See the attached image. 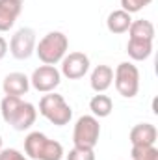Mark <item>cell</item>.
Wrapping results in <instances>:
<instances>
[{
  "label": "cell",
  "instance_id": "obj_2",
  "mask_svg": "<svg viewBox=\"0 0 158 160\" xmlns=\"http://www.w3.org/2000/svg\"><path fill=\"white\" fill-rule=\"evenodd\" d=\"M24 153L32 160H62L65 155L60 142L50 140L39 130H34L24 138Z\"/></svg>",
  "mask_w": 158,
  "mask_h": 160
},
{
  "label": "cell",
  "instance_id": "obj_3",
  "mask_svg": "<svg viewBox=\"0 0 158 160\" xmlns=\"http://www.w3.org/2000/svg\"><path fill=\"white\" fill-rule=\"evenodd\" d=\"M69 48V39L63 32H48L43 36L39 43H36V54L43 62V65H56L63 60Z\"/></svg>",
  "mask_w": 158,
  "mask_h": 160
},
{
  "label": "cell",
  "instance_id": "obj_20",
  "mask_svg": "<svg viewBox=\"0 0 158 160\" xmlns=\"http://www.w3.org/2000/svg\"><path fill=\"white\" fill-rule=\"evenodd\" d=\"M151 2L153 0H121V9L132 15V13H138L143 8H147Z\"/></svg>",
  "mask_w": 158,
  "mask_h": 160
},
{
  "label": "cell",
  "instance_id": "obj_7",
  "mask_svg": "<svg viewBox=\"0 0 158 160\" xmlns=\"http://www.w3.org/2000/svg\"><path fill=\"white\" fill-rule=\"evenodd\" d=\"M9 52L15 60H28L36 52V32L28 26L19 28L9 41Z\"/></svg>",
  "mask_w": 158,
  "mask_h": 160
},
{
  "label": "cell",
  "instance_id": "obj_11",
  "mask_svg": "<svg viewBox=\"0 0 158 160\" xmlns=\"http://www.w3.org/2000/svg\"><path fill=\"white\" fill-rule=\"evenodd\" d=\"M21 11H22L21 0H0V32L11 30Z\"/></svg>",
  "mask_w": 158,
  "mask_h": 160
},
{
  "label": "cell",
  "instance_id": "obj_12",
  "mask_svg": "<svg viewBox=\"0 0 158 160\" xmlns=\"http://www.w3.org/2000/svg\"><path fill=\"white\" fill-rule=\"evenodd\" d=\"M2 89L6 95L11 97H22L30 89V78L24 73H9L2 82Z\"/></svg>",
  "mask_w": 158,
  "mask_h": 160
},
{
  "label": "cell",
  "instance_id": "obj_24",
  "mask_svg": "<svg viewBox=\"0 0 158 160\" xmlns=\"http://www.w3.org/2000/svg\"><path fill=\"white\" fill-rule=\"evenodd\" d=\"M21 2H22V0H21Z\"/></svg>",
  "mask_w": 158,
  "mask_h": 160
},
{
  "label": "cell",
  "instance_id": "obj_21",
  "mask_svg": "<svg viewBox=\"0 0 158 160\" xmlns=\"http://www.w3.org/2000/svg\"><path fill=\"white\" fill-rule=\"evenodd\" d=\"M0 160H28L26 155H22L19 149H13V147H2L0 149Z\"/></svg>",
  "mask_w": 158,
  "mask_h": 160
},
{
  "label": "cell",
  "instance_id": "obj_8",
  "mask_svg": "<svg viewBox=\"0 0 158 160\" xmlns=\"http://www.w3.org/2000/svg\"><path fill=\"white\" fill-rule=\"evenodd\" d=\"M60 82H62V73L54 65H39L37 69H34L30 77V86L39 93L54 91L60 86Z\"/></svg>",
  "mask_w": 158,
  "mask_h": 160
},
{
  "label": "cell",
  "instance_id": "obj_14",
  "mask_svg": "<svg viewBox=\"0 0 158 160\" xmlns=\"http://www.w3.org/2000/svg\"><path fill=\"white\" fill-rule=\"evenodd\" d=\"M126 54H128L130 60H134V62H143V60H147V58L153 54V41L128 38Z\"/></svg>",
  "mask_w": 158,
  "mask_h": 160
},
{
  "label": "cell",
  "instance_id": "obj_16",
  "mask_svg": "<svg viewBox=\"0 0 158 160\" xmlns=\"http://www.w3.org/2000/svg\"><path fill=\"white\" fill-rule=\"evenodd\" d=\"M89 110H91V116H95L97 119L108 118L112 114V110H114V101L104 93H97L89 101Z\"/></svg>",
  "mask_w": 158,
  "mask_h": 160
},
{
  "label": "cell",
  "instance_id": "obj_5",
  "mask_svg": "<svg viewBox=\"0 0 158 160\" xmlns=\"http://www.w3.org/2000/svg\"><path fill=\"white\" fill-rule=\"evenodd\" d=\"M114 84L121 97L132 99L140 91V71L132 62H121L114 71Z\"/></svg>",
  "mask_w": 158,
  "mask_h": 160
},
{
  "label": "cell",
  "instance_id": "obj_23",
  "mask_svg": "<svg viewBox=\"0 0 158 160\" xmlns=\"http://www.w3.org/2000/svg\"><path fill=\"white\" fill-rule=\"evenodd\" d=\"M0 149H2V136H0Z\"/></svg>",
  "mask_w": 158,
  "mask_h": 160
},
{
  "label": "cell",
  "instance_id": "obj_17",
  "mask_svg": "<svg viewBox=\"0 0 158 160\" xmlns=\"http://www.w3.org/2000/svg\"><path fill=\"white\" fill-rule=\"evenodd\" d=\"M128 34L130 38L134 39H147L153 41L155 39V24L147 19H138V21H132L130 28H128Z\"/></svg>",
  "mask_w": 158,
  "mask_h": 160
},
{
  "label": "cell",
  "instance_id": "obj_4",
  "mask_svg": "<svg viewBox=\"0 0 158 160\" xmlns=\"http://www.w3.org/2000/svg\"><path fill=\"white\" fill-rule=\"evenodd\" d=\"M39 114L47 121H50L56 127H63L67 125L73 118V110L67 104V101L63 99V95L60 93H45L39 101Z\"/></svg>",
  "mask_w": 158,
  "mask_h": 160
},
{
  "label": "cell",
  "instance_id": "obj_6",
  "mask_svg": "<svg viewBox=\"0 0 158 160\" xmlns=\"http://www.w3.org/2000/svg\"><path fill=\"white\" fill-rule=\"evenodd\" d=\"M99 136H101V125L95 116H82L75 123V130H73V143L77 147H87V149H95V145L99 143Z\"/></svg>",
  "mask_w": 158,
  "mask_h": 160
},
{
  "label": "cell",
  "instance_id": "obj_15",
  "mask_svg": "<svg viewBox=\"0 0 158 160\" xmlns=\"http://www.w3.org/2000/svg\"><path fill=\"white\" fill-rule=\"evenodd\" d=\"M130 24H132V17H130V13L123 11V9H114L108 15V19H106V28L112 34H125V32H128Z\"/></svg>",
  "mask_w": 158,
  "mask_h": 160
},
{
  "label": "cell",
  "instance_id": "obj_18",
  "mask_svg": "<svg viewBox=\"0 0 158 160\" xmlns=\"http://www.w3.org/2000/svg\"><path fill=\"white\" fill-rule=\"evenodd\" d=\"M132 160H158V149L155 145H132Z\"/></svg>",
  "mask_w": 158,
  "mask_h": 160
},
{
  "label": "cell",
  "instance_id": "obj_13",
  "mask_svg": "<svg viewBox=\"0 0 158 160\" xmlns=\"http://www.w3.org/2000/svg\"><path fill=\"white\" fill-rule=\"evenodd\" d=\"M89 84H91V89H93V91L104 93V91L114 84V69H112L110 65H97V67L91 71Z\"/></svg>",
  "mask_w": 158,
  "mask_h": 160
},
{
  "label": "cell",
  "instance_id": "obj_10",
  "mask_svg": "<svg viewBox=\"0 0 158 160\" xmlns=\"http://www.w3.org/2000/svg\"><path fill=\"white\" fill-rule=\"evenodd\" d=\"M158 138V130L153 123H138L132 127L128 140L132 145H155Z\"/></svg>",
  "mask_w": 158,
  "mask_h": 160
},
{
  "label": "cell",
  "instance_id": "obj_1",
  "mask_svg": "<svg viewBox=\"0 0 158 160\" xmlns=\"http://www.w3.org/2000/svg\"><path fill=\"white\" fill-rule=\"evenodd\" d=\"M0 118L15 130H28L37 119V110L32 102H26L21 97L6 95L0 102Z\"/></svg>",
  "mask_w": 158,
  "mask_h": 160
},
{
  "label": "cell",
  "instance_id": "obj_9",
  "mask_svg": "<svg viewBox=\"0 0 158 160\" xmlns=\"http://www.w3.org/2000/svg\"><path fill=\"white\" fill-rule=\"evenodd\" d=\"M62 63V75L69 80H78L84 78L89 71V58L84 52H69L63 56Z\"/></svg>",
  "mask_w": 158,
  "mask_h": 160
},
{
  "label": "cell",
  "instance_id": "obj_22",
  "mask_svg": "<svg viewBox=\"0 0 158 160\" xmlns=\"http://www.w3.org/2000/svg\"><path fill=\"white\" fill-rule=\"evenodd\" d=\"M6 54H7V41L0 36V60H2Z\"/></svg>",
  "mask_w": 158,
  "mask_h": 160
},
{
  "label": "cell",
  "instance_id": "obj_19",
  "mask_svg": "<svg viewBox=\"0 0 158 160\" xmlns=\"http://www.w3.org/2000/svg\"><path fill=\"white\" fill-rule=\"evenodd\" d=\"M67 160H95V151L93 149H87V147H73L69 153H67Z\"/></svg>",
  "mask_w": 158,
  "mask_h": 160
}]
</instances>
